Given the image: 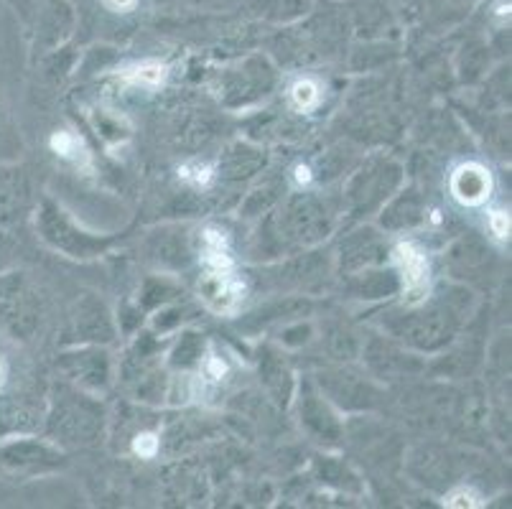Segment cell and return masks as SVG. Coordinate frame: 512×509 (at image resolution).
Listing matches in <instances>:
<instances>
[{
  "mask_svg": "<svg viewBox=\"0 0 512 509\" xmlns=\"http://www.w3.org/2000/svg\"><path fill=\"white\" fill-rule=\"evenodd\" d=\"M490 189H492L490 174H487L482 166H477V163H467V166H462L454 174V179H451V191H454L456 199H459L462 204H467V207H477V204H482L484 199L490 196Z\"/></svg>",
  "mask_w": 512,
  "mask_h": 509,
  "instance_id": "cell-1",
  "label": "cell"
},
{
  "mask_svg": "<svg viewBox=\"0 0 512 509\" xmlns=\"http://www.w3.org/2000/svg\"><path fill=\"white\" fill-rule=\"evenodd\" d=\"M395 255H398V263H400V268H403V280H406L408 301L416 303L418 298L426 293V286H428L426 260H423V255L418 252V247H413V245H398Z\"/></svg>",
  "mask_w": 512,
  "mask_h": 509,
  "instance_id": "cell-2",
  "label": "cell"
},
{
  "mask_svg": "<svg viewBox=\"0 0 512 509\" xmlns=\"http://www.w3.org/2000/svg\"><path fill=\"white\" fill-rule=\"evenodd\" d=\"M26 199V186L16 171H0V224H8L18 217Z\"/></svg>",
  "mask_w": 512,
  "mask_h": 509,
  "instance_id": "cell-3",
  "label": "cell"
},
{
  "mask_svg": "<svg viewBox=\"0 0 512 509\" xmlns=\"http://www.w3.org/2000/svg\"><path fill=\"white\" fill-rule=\"evenodd\" d=\"M291 95H293V102H296V107L309 110V107L316 105V100H319V87H316L314 82H309V79H304V82L293 84Z\"/></svg>",
  "mask_w": 512,
  "mask_h": 509,
  "instance_id": "cell-4",
  "label": "cell"
},
{
  "mask_svg": "<svg viewBox=\"0 0 512 509\" xmlns=\"http://www.w3.org/2000/svg\"><path fill=\"white\" fill-rule=\"evenodd\" d=\"M128 79L141 84H158L164 79V67H158V64H143V67L133 69V72L128 74Z\"/></svg>",
  "mask_w": 512,
  "mask_h": 509,
  "instance_id": "cell-5",
  "label": "cell"
},
{
  "mask_svg": "<svg viewBox=\"0 0 512 509\" xmlns=\"http://www.w3.org/2000/svg\"><path fill=\"white\" fill-rule=\"evenodd\" d=\"M477 497H474V492H467V489H459V492L451 494L449 499H446V507H477Z\"/></svg>",
  "mask_w": 512,
  "mask_h": 509,
  "instance_id": "cell-6",
  "label": "cell"
},
{
  "mask_svg": "<svg viewBox=\"0 0 512 509\" xmlns=\"http://www.w3.org/2000/svg\"><path fill=\"white\" fill-rule=\"evenodd\" d=\"M492 230H495L497 237H502V240H505V237L510 235V217H507L505 212L492 214Z\"/></svg>",
  "mask_w": 512,
  "mask_h": 509,
  "instance_id": "cell-7",
  "label": "cell"
},
{
  "mask_svg": "<svg viewBox=\"0 0 512 509\" xmlns=\"http://www.w3.org/2000/svg\"><path fill=\"white\" fill-rule=\"evenodd\" d=\"M156 448H158V441L153 436H141L136 441V454L141 456H153L156 454Z\"/></svg>",
  "mask_w": 512,
  "mask_h": 509,
  "instance_id": "cell-8",
  "label": "cell"
},
{
  "mask_svg": "<svg viewBox=\"0 0 512 509\" xmlns=\"http://www.w3.org/2000/svg\"><path fill=\"white\" fill-rule=\"evenodd\" d=\"M207 372H209V377L220 380V377L227 372V367H225V362H220V359L212 357V359H209V364H207Z\"/></svg>",
  "mask_w": 512,
  "mask_h": 509,
  "instance_id": "cell-9",
  "label": "cell"
},
{
  "mask_svg": "<svg viewBox=\"0 0 512 509\" xmlns=\"http://www.w3.org/2000/svg\"><path fill=\"white\" fill-rule=\"evenodd\" d=\"M110 6L118 8V11H125V8H133L136 6V0H107Z\"/></svg>",
  "mask_w": 512,
  "mask_h": 509,
  "instance_id": "cell-10",
  "label": "cell"
},
{
  "mask_svg": "<svg viewBox=\"0 0 512 509\" xmlns=\"http://www.w3.org/2000/svg\"><path fill=\"white\" fill-rule=\"evenodd\" d=\"M296 179H299L301 184H306V181L311 179V176H309V168H296Z\"/></svg>",
  "mask_w": 512,
  "mask_h": 509,
  "instance_id": "cell-11",
  "label": "cell"
},
{
  "mask_svg": "<svg viewBox=\"0 0 512 509\" xmlns=\"http://www.w3.org/2000/svg\"><path fill=\"white\" fill-rule=\"evenodd\" d=\"M0 375H3V370H0Z\"/></svg>",
  "mask_w": 512,
  "mask_h": 509,
  "instance_id": "cell-12",
  "label": "cell"
}]
</instances>
